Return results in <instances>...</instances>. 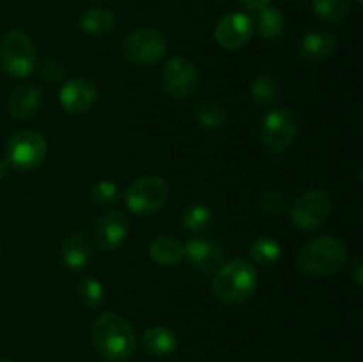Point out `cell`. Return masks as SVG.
Instances as JSON below:
<instances>
[{
  "label": "cell",
  "instance_id": "33",
  "mask_svg": "<svg viewBox=\"0 0 363 362\" xmlns=\"http://www.w3.org/2000/svg\"><path fill=\"white\" fill-rule=\"evenodd\" d=\"M9 170H11V165H9V163H7V160L6 158L0 160V177L6 176V174L9 172Z\"/></svg>",
  "mask_w": 363,
  "mask_h": 362
},
{
  "label": "cell",
  "instance_id": "23",
  "mask_svg": "<svg viewBox=\"0 0 363 362\" xmlns=\"http://www.w3.org/2000/svg\"><path fill=\"white\" fill-rule=\"evenodd\" d=\"M195 121L204 130H222L227 124L225 110L215 102H201L195 106Z\"/></svg>",
  "mask_w": 363,
  "mask_h": 362
},
{
  "label": "cell",
  "instance_id": "34",
  "mask_svg": "<svg viewBox=\"0 0 363 362\" xmlns=\"http://www.w3.org/2000/svg\"><path fill=\"white\" fill-rule=\"evenodd\" d=\"M0 362H14V361H0Z\"/></svg>",
  "mask_w": 363,
  "mask_h": 362
},
{
  "label": "cell",
  "instance_id": "14",
  "mask_svg": "<svg viewBox=\"0 0 363 362\" xmlns=\"http://www.w3.org/2000/svg\"><path fill=\"white\" fill-rule=\"evenodd\" d=\"M128 219L121 212H108L96 222L92 236L98 248L105 252H112L124 243L128 236Z\"/></svg>",
  "mask_w": 363,
  "mask_h": 362
},
{
  "label": "cell",
  "instance_id": "21",
  "mask_svg": "<svg viewBox=\"0 0 363 362\" xmlns=\"http://www.w3.org/2000/svg\"><path fill=\"white\" fill-rule=\"evenodd\" d=\"M255 27L257 32L266 39H277L284 34L286 31V18H284L282 11L277 7L266 6L264 9L259 11L257 20H255Z\"/></svg>",
  "mask_w": 363,
  "mask_h": 362
},
{
  "label": "cell",
  "instance_id": "18",
  "mask_svg": "<svg viewBox=\"0 0 363 362\" xmlns=\"http://www.w3.org/2000/svg\"><path fill=\"white\" fill-rule=\"evenodd\" d=\"M149 256L160 266H174L184 258V243L170 234L155 238L149 245Z\"/></svg>",
  "mask_w": 363,
  "mask_h": 362
},
{
  "label": "cell",
  "instance_id": "27",
  "mask_svg": "<svg viewBox=\"0 0 363 362\" xmlns=\"http://www.w3.org/2000/svg\"><path fill=\"white\" fill-rule=\"evenodd\" d=\"M213 222V212L206 204H191L188 206L183 215V226L188 231H202Z\"/></svg>",
  "mask_w": 363,
  "mask_h": 362
},
{
  "label": "cell",
  "instance_id": "36",
  "mask_svg": "<svg viewBox=\"0 0 363 362\" xmlns=\"http://www.w3.org/2000/svg\"><path fill=\"white\" fill-rule=\"evenodd\" d=\"M117 362H119V361H117Z\"/></svg>",
  "mask_w": 363,
  "mask_h": 362
},
{
  "label": "cell",
  "instance_id": "5",
  "mask_svg": "<svg viewBox=\"0 0 363 362\" xmlns=\"http://www.w3.org/2000/svg\"><path fill=\"white\" fill-rule=\"evenodd\" d=\"M298 137V117L289 109L277 106L261 119L259 138L261 146L272 155H280L294 144Z\"/></svg>",
  "mask_w": 363,
  "mask_h": 362
},
{
  "label": "cell",
  "instance_id": "12",
  "mask_svg": "<svg viewBox=\"0 0 363 362\" xmlns=\"http://www.w3.org/2000/svg\"><path fill=\"white\" fill-rule=\"evenodd\" d=\"M254 34V21L245 13H229L216 23L215 39L222 48L238 50L247 45Z\"/></svg>",
  "mask_w": 363,
  "mask_h": 362
},
{
  "label": "cell",
  "instance_id": "11",
  "mask_svg": "<svg viewBox=\"0 0 363 362\" xmlns=\"http://www.w3.org/2000/svg\"><path fill=\"white\" fill-rule=\"evenodd\" d=\"M184 259L199 273L211 275V273H216L223 266L225 252L215 241L195 238V240L184 243Z\"/></svg>",
  "mask_w": 363,
  "mask_h": 362
},
{
  "label": "cell",
  "instance_id": "29",
  "mask_svg": "<svg viewBox=\"0 0 363 362\" xmlns=\"http://www.w3.org/2000/svg\"><path fill=\"white\" fill-rule=\"evenodd\" d=\"M259 206H261L266 213L282 215V213L289 208V202H287V197L284 195V192L266 190L264 194H261V197H259Z\"/></svg>",
  "mask_w": 363,
  "mask_h": 362
},
{
  "label": "cell",
  "instance_id": "31",
  "mask_svg": "<svg viewBox=\"0 0 363 362\" xmlns=\"http://www.w3.org/2000/svg\"><path fill=\"white\" fill-rule=\"evenodd\" d=\"M238 2L243 4L247 9L261 11V9H264L266 6H269V2H272V0H238Z\"/></svg>",
  "mask_w": 363,
  "mask_h": 362
},
{
  "label": "cell",
  "instance_id": "26",
  "mask_svg": "<svg viewBox=\"0 0 363 362\" xmlns=\"http://www.w3.org/2000/svg\"><path fill=\"white\" fill-rule=\"evenodd\" d=\"M77 295L82 305L87 309H96L103 304L105 298V287L96 277H82L77 284Z\"/></svg>",
  "mask_w": 363,
  "mask_h": 362
},
{
  "label": "cell",
  "instance_id": "8",
  "mask_svg": "<svg viewBox=\"0 0 363 362\" xmlns=\"http://www.w3.org/2000/svg\"><path fill=\"white\" fill-rule=\"evenodd\" d=\"M332 208L333 201L328 192L308 190L301 194L291 206V222L301 231H314L330 219Z\"/></svg>",
  "mask_w": 363,
  "mask_h": 362
},
{
  "label": "cell",
  "instance_id": "24",
  "mask_svg": "<svg viewBox=\"0 0 363 362\" xmlns=\"http://www.w3.org/2000/svg\"><path fill=\"white\" fill-rule=\"evenodd\" d=\"M250 96L259 106H269L279 98V84L272 75H257L250 84Z\"/></svg>",
  "mask_w": 363,
  "mask_h": 362
},
{
  "label": "cell",
  "instance_id": "2",
  "mask_svg": "<svg viewBox=\"0 0 363 362\" xmlns=\"http://www.w3.org/2000/svg\"><path fill=\"white\" fill-rule=\"evenodd\" d=\"M347 263V248L339 238L318 236L301 245L296 256V266L311 277H326L340 272Z\"/></svg>",
  "mask_w": 363,
  "mask_h": 362
},
{
  "label": "cell",
  "instance_id": "13",
  "mask_svg": "<svg viewBox=\"0 0 363 362\" xmlns=\"http://www.w3.org/2000/svg\"><path fill=\"white\" fill-rule=\"evenodd\" d=\"M98 99V89L87 78H71L59 91V102L66 112L84 114L91 110Z\"/></svg>",
  "mask_w": 363,
  "mask_h": 362
},
{
  "label": "cell",
  "instance_id": "10",
  "mask_svg": "<svg viewBox=\"0 0 363 362\" xmlns=\"http://www.w3.org/2000/svg\"><path fill=\"white\" fill-rule=\"evenodd\" d=\"M163 91L174 99H186L197 91L199 73L195 64L183 55L170 57L162 71Z\"/></svg>",
  "mask_w": 363,
  "mask_h": 362
},
{
  "label": "cell",
  "instance_id": "9",
  "mask_svg": "<svg viewBox=\"0 0 363 362\" xmlns=\"http://www.w3.org/2000/svg\"><path fill=\"white\" fill-rule=\"evenodd\" d=\"M123 55L130 62L151 66L160 62L167 53V39L160 31L151 27L137 28L123 41Z\"/></svg>",
  "mask_w": 363,
  "mask_h": 362
},
{
  "label": "cell",
  "instance_id": "4",
  "mask_svg": "<svg viewBox=\"0 0 363 362\" xmlns=\"http://www.w3.org/2000/svg\"><path fill=\"white\" fill-rule=\"evenodd\" d=\"M0 67L13 78H25L32 75L35 67V48L27 32L13 28L2 35Z\"/></svg>",
  "mask_w": 363,
  "mask_h": 362
},
{
  "label": "cell",
  "instance_id": "30",
  "mask_svg": "<svg viewBox=\"0 0 363 362\" xmlns=\"http://www.w3.org/2000/svg\"><path fill=\"white\" fill-rule=\"evenodd\" d=\"M39 75L48 84H60L66 80V66L57 59H48L39 66Z\"/></svg>",
  "mask_w": 363,
  "mask_h": 362
},
{
  "label": "cell",
  "instance_id": "6",
  "mask_svg": "<svg viewBox=\"0 0 363 362\" xmlns=\"http://www.w3.org/2000/svg\"><path fill=\"white\" fill-rule=\"evenodd\" d=\"M48 144L39 131L21 130L9 138L6 146V160L14 170H34L45 160Z\"/></svg>",
  "mask_w": 363,
  "mask_h": 362
},
{
  "label": "cell",
  "instance_id": "16",
  "mask_svg": "<svg viewBox=\"0 0 363 362\" xmlns=\"http://www.w3.org/2000/svg\"><path fill=\"white\" fill-rule=\"evenodd\" d=\"M62 263L71 270H82L92 261V243L84 233H73L62 241Z\"/></svg>",
  "mask_w": 363,
  "mask_h": 362
},
{
  "label": "cell",
  "instance_id": "35",
  "mask_svg": "<svg viewBox=\"0 0 363 362\" xmlns=\"http://www.w3.org/2000/svg\"><path fill=\"white\" fill-rule=\"evenodd\" d=\"M357 2H358V4H362V2H363V0H357Z\"/></svg>",
  "mask_w": 363,
  "mask_h": 362
},
{
  "label": "cell",
  "instance_id": "17",
  "mask_svg": "<svg viewBox=\"0 0 363 362\" xmlns=\"http://www.w3.org/2000/svg\"><path fill=\"white\" fill-rule=\"evenodd\" d=\"M337 41L330 32L312 31L305 34L300 41V53L308 62H319L332 57L335 52Z\"/></svg>",
  "mask_w": 363,
  "mask_h": 362
},
{
  "label": "cell",
  "instance_id": "19",
  "mask_svg": "<svg viewBox=\"0 0 363 362\" xmlns=\"http://www.w3.org/2000/svg\"><path fill=\"white\" fill-rule=\"evenodd\" d=\"M144 348L155 357H167L177 348V337L167 327H151L142 336Z\"/></svg>",
  "mask_w": 363,
  "mask_h": 362
},
{
  "label": "cell",
  "instance_id": "22",
  "mask_svg": "<svg viewBox=\"0 0 363 362\" xmlns=\"http://www.w3.org/2000/svg\"><path fill=\"white\" fill-rule=\"evenodd\" d=\"M250 258L252 261L261 266H273L280 258H282V247L279 241L273 240L272 236H259L250 243Z\"/></svg>",
  "mask_w": 363,
  "mask_h": 362
},
{
  "label": "cell",
  "instance_id": "32",
  "mask_svg": "<svg viewBox=\"0 0 363 362\" xmlns=\"http://www.w3.org/2000/svg\"><path fill=\"white\" fill-rule=\"evenodd\" d=\"M362 261H357V265H354V280H357V284L358 286H362V280H363V277H362Z\"/></svg>",
  "mask_w": 363,
  "mask_h": 362
},
{
  "label": "cell",
  "instance_id": "20",
  "mask_svg": "<svg viewBox=\"0 0 363 362\" xmlns=\"http://www.w3.org/2000/svg\"><path fill=\"white\" fill-rule=\"evenodd\" d=\"M116 25V16L110 13L108 9H101V7H94V9H87L80 16V27L82 31L87 32L89 35H99L108 34Z\"/></svg>",
  "mask_w": 363,
  "mask_h": 362
},
{
  "label": "cell",
  "instance_id": "1",
  "mask_svg": "<svg viewBox=\"0 0 363 362\" xmlns=\"http://www.w3.org/2000/svg\"><path fill=\"white\" fill-rule=\"evenodd\" d=\"M92 344L108 361H124L137 348L133 327L116 312H103L92 322Z\"/></svg>",
  "mask_w": 363,
  "mask_h": 362
},
{
  "label": "cell",
  "instance_id": "25",
  "mask_svg": "<svg viewBox=\"0 0 363 362\" xmlns=\"http://www.w3.org/2000/svg\"><path fill=\"white\" fill-rule=\"evenodd\" d=\"M314 14L328 23H340L350 16V2L347 0H314L312 2Z\"/></svg>",
  "mask_w": 363,
  "mask_h": 362
},
{
  "label": "cell",
  "instance_id": "7",
  "mask_svg": "<svg viewBox=\"0 0 363 362\" xmlns=\"http://www.w3.org/2000/svg\"><path fill=\"white\" fill-rule=\"evenodd\" d=\"M169 199V187L160 176H142L126 188L124 201L128 209L137 215H151L160 212Z\"/></svg>",
  "mask_w": 363,
  "mask_h": 362
},
{
  "label": "cell",
  "instance_id": "3",
  "mask_svg": "<svg viewBox=\"0 0 363 362\" xmlns=\"http://www.w3.org/2000/svg\"><path fill=\"white\" fill-rule=\"evenodd\" d=\"M259 273L247 259H233L223 263L213 279V293L222 304L240 305L255 293Z\"/></svg>",
  "mask_w": 363,
  "mask_h": 362
},
{
  "label": "cell",
  "instance_id": "28",
  "mask_svg": "<svg viewBox=\"0 0 363 362\" xmlns=\"http://www.w3.org/2000/svg\"><path fill=\"white\" fill-rule=\"evenodd\" d=\"M91 199L99 206H113L121 199V190L116 181L101 180L91 187Z\"/></svg>",
  "mask_w": 363,
  "mask_h": 362
},
{
  "label": "cell",
  "instance_id": "15",
  "mask_svg": "<svg viewBox=\"0 0 363 362\" xmlns=\"http://www.w3.org/2000/svg\"><path fill=\"white\" fill-rule=\"evenodd\" d=\"M41 102V89L32 84H20L11 92L9 102H7V112L16 121L30 119L32 116L38 114Z\"/></svg>",
  "mask_w": 363,
  "mask_h": 362
}]
</instances>
